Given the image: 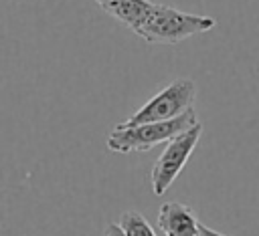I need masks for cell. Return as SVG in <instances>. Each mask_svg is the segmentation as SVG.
<instances>
[{"label":"cell","mask_w":259,"mask_h":236,"mask_svg":"<svg viewBox=\"0 0 259 236\" xmlns=\"http://www.w3.org/2000/svg\"><path fill=\"white\" fill-rule=\"evenodd\" d=\"M103 236H125V234L121 232V228H119L117 224H109V226L105 228V232H103Z\"/></svg>","instance_id":"9c48e42d"},{"label":"cell","mask_w":259,"mask_h":236,"mask_svg":"<svg viewBox=\"0 0 259 236\" xmlns=\"http://www.w3.org/2000/svg\"><path fill=\"white\" fill-rule=\"evenodd\" d=\"M196 99V83L192 79H176L162 91H158L150 101H146L134 115H130L121 127H134L142 123H154V121H168L184 111L192 109Z\"/></svg>","instance_id":"3957f363"},{"label":"cell","mask_w":259,"mask_h":236,"mask_svg":"<svg viewBox=\"0 0 259 236\" xmlns=\"http://www.w3.org/2000/svg\"><path fill=\"white\" fill-rule=\"evenodd\" d=\"M200 222L192 208L180 202H166L158 212V228L164 236H198Z\"/></svg>","instance_id":"5b68a950"},{"label":"cell","mask_w":259,"mask_h":236,"mask_svg":"<svg viewBox=\"0 0 259 236\" xmlns=\"http://www.w3.org/2000/svg\"><path fill=\"white\" fill-rule=\"evenodd\" d=\"M95 2L105 14L127 26L132 32H136L144 24V20L148 18L154 6V2L150 0H95Z\"/></svg>","instance_id":"8992f818"},{"label":"cell","mask_w":259,"mask_h":236,"mask_svg":"<svg viewBox=\"0 0 259 236\" xmlns=\"http://www.w3.org/2000/svg\"><path fill=\"white\" fill-rule=\"evenodd\" d=\"M198 236H225V234H221V232H217V230H212V228L200 224V226H198Z\"/></svg>","instance_id":"ba28073f"},{"label":"cell","mask_w":259,"mask_h":236,"mask_svg":"<svg viewBox=\"0 0 259 236\" xmlns=\"http://www.w3.org/2000/svg\"><path fill=\"white\" fill-rule=\"evenodd\" d=\"M117 226L121 228V232L125 236H156L154 228L150 226V222L136 210H127L119 216Z\"/></svg>","instance_id":"52a82bcc"},{"label":"cell","mask_w":259,"mask_h":236,"mask_svg":"<svg viewBox=\"0 0 259 236\" xmlns=\"http://www.w3.org/2000/svg\"><path fill=\"white\" fill-rule=\"evenodd\" d=\"M202 135V123H194L192 127H188L186 131H182L180 135L172 137L164 151L160 153V157L154 161L152 171H150V182H152V192L156 196H162L168 192V188L174 184V180L180 175V171L184 169L186 161L190 159L194 147L198 145Z\"/></svg>","instance_id":"277c9868"},{"label":"cell","mask_w":259,"mask_h":236,"mask_svg":"<svg viewBox=\"0 0 259 236\" xmlns=\"http://www.w3.org/2000/svg\"><path fill=\"white\" fill-rule=\"evenodd\" d=\"M198 123L194 109L184 111L182 115L168 119V121H154V123H142L134 127H121L115 125L113 131L107 135L105 145L109 151L115 153H138L148 151L160 143H168L172 137L180 135L188 127Z\"/></svg>","instance_id":"7a4b0ae2"},{"label":"cell","mask_w":259,"mask_h":236,"mask_svg":"<svg viewBox=\"0 0 259 236\" xmlns=\"http://www.w3.org/2000/svg\"><path fill=\"white\" fill-rule=\"evenodd\" d=\"M217 26V20L202 14L182 12L174 6L156 4L152 6L144 24L134 32L150 44H178L194 34L206 32Z\"/></svg>","instance_id":"6da1fadb"}]
</instances>
